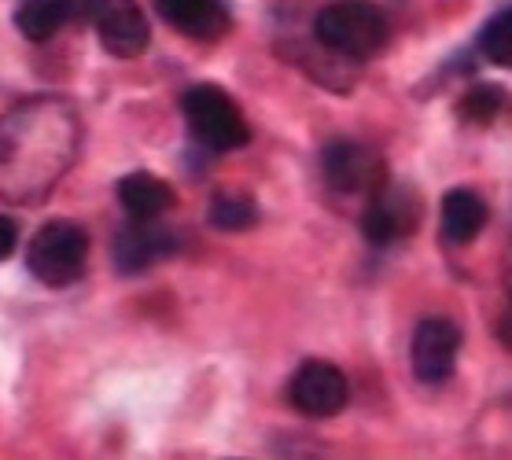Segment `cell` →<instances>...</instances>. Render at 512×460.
Masks as SVG:
<instances>
[{
    "label": "cell",
    "mask_w": 512,
    "mask_h": 460,
    "mask_svg": "<svg viewBox=\"0 0 512 460\" xmlns=\"http://www.w3.org/2000/svg\"><path fill=\"white\" fill-rule=\"evenodd\" d=\"M78 133L67 100H34L0 118V196L41 203L74 162Z\"/></svg>",
    "instance_id": "1"
},
{
    "label": "cell",
    "mask_w": 512,
    "mask_h": 460,
    "mask_svg": "<svg viewBox=\"0 0 512 460\" xmlns=\"http://www.w3.org/2000/svg\"><path fill=\"white\" fill-rule=\"evenodd\" d=\"M314 34L332 56L369 59L387 48L391 26L373 0H332L317 12Z\"/></svg>",
    "instance_id": "2"
},
{
    "label": "cell",
    "mask_w": 512,
    "mask_h": 460,
    "mask_svg": "<svg viewBox=\"0 0 512 460\" xmlns=\"http://www.w3.org/2000/svg\"><path fill=\"white\" fill-rule=\"evenodd\" d=\"M181 111H185L192 137L210 151H240L251 140V126H247L244 111L218 85H192L181 96Z\"/></svg>",
    "instance_id": "3"
},
{
    "label": "cell",
    "mask_w": 512,
    "mask_h": 460,
    "mask_svg": "<svg viewBox=\"0 0 512 460\" xmlns=\"http://www.w3.org/2000/svg\"><path fill=\"white\" fill-rule=\"evenodd\" d=\"M89 262V232L78 221H48L26 247L30 273L48 288H70L78 284Z\"/></svg>",
    "instance_id": "4"
},
{
    "label": "cell",
    "mask_w": 512,
    "mask_h": 460,
    "mask_svg": "<svg viewBox=\"0 0 512 460\" xmlns=\"http://www.w3.org/2000/svg\"><path fill=\"white\" fill-rule=\"evenodd\" d=\"M321 173L332 196L361 199V203H369L391 181L384 155L361 140H332L321 155Z\"/></svg>",
    "instance_id": "5"
},
{
    "label": "cell",
    "mask_w": 512,
    "mask_h": 460,
    "mask_svg": "<svg viewBox=\"0 0 512 460\" xmlns=\"http://www.w3.org/2000/svg\"><path fill=\"white\" fill-rule=\"evenodd\" d=\"M288 402L295 405V413L310 416V420H328V416H339L347 409L350 383L343 376V368L332 361H306L291 376Z\"/></svg>",
    "instance_id": "6"
},
{
    "label": "cell",
    "mask_w": 512,
    "mask_h": 460,
    "mask_svg": "<svg viewBox=\"0 0 512 460\" xmlns=\"http://www.w3.org/2000/svg\"><path fill=\"white\" fill-rule=\"evenodd\" d=\"M420 225V199L409 184L387 181L380 192H376L369 203H365V214H361V232L365 240L376 243V247H387V243H398L413 236Z\"/></svg>",
    "instance_id": "7"
},
{
    "label": "cell",
    "mask_w": 512,
    "mask_h": 460,
    "mask_svg": "<svg viewBox=\"0 0 512 460\" xmlns=\"http://www.w3.org/2000/svg\"><path fill=\"white\" fill-rule=\"evenodd\" d=\"M457 354H461V328L450 317H424L413 328V346H409V361L420 383L439 387L454 376Z\"/></svg>",
    "instance_id": "8"
},
{
    "label": "cell",
    "mask_w": 512,
    "mask_h": 460,
    "mask_svg": "<svg viewBox=\"0 0 512 460\" xmlns=\"http://www.w3.org/2000/svg\"><path fill=\"white\" fill-rule=\"evenodd\" d=\"M181 247L174 229L166 225H155V221H133L118 232L115 243H111V258H115V269L126 276H137L152 265L166 262L170 254Z\"/></svg>",
    "instance_id": "9"
},
{
    "label": "cell",
    "mask_w": 512,
    "mask_h": 460,
    "mask_svg": "<svg viewBox=\"0 0 512 460\" xmlns=\"http://www.w3.org/2000/svg\"><path fill=\"white\" fill-rule=\"evenodd\" d=\"M96 34H100V45L118 59H137L152 45V26L137 0H104V8L96 15Z\"/></svg>",
    "instance_id": "10"
},
{
    "label": "cell",
    "mask_w": 512,
    "mask_h": 460,
    "mask_svg": "<svg viewBox=\"0 0 512 460\" xmlns=\"http://www.w3.org/2000/svg\"><path fill=\"white\" fill-rule=\"evenodd\" d=\"M155 12L192 41H218L233 26L225 0H155Z\"/></svg>",
    "instance_id": "11"
},
{
    "label": "cell",
    "mask_w": 512,
    "mask_h": 460,
    "mask_svg": "<svg viewBox=\"0 0 512 460\" xmlns=\"http://www.w3.org/2000/svg\"><path fill=\"white\" fill-rule=\"evenodd\" d=\"M118 203L126 210L133 221H155L163 218L166 210L174 207V188L163 181V177H155V173H126L115 188Z\"/></svg>",
    "instance_id": "12"
},
{
    "label": "cell",
    "mask_w": 512,
    "mask_h": 460,
    "mask_svg": "<svg viewBox=\"0 0 512 460\" xmlns=\"http://www.w3.org/2000/svg\"><path fill=\"white\" fill-rule=\"evenodd\" d=\"M443 236L446 243H472L487 225V203L472 188H454L443 196Z\"/></svg>",
    "instance_id": "13"
},
{
    "label": "cell",
    "mask_w": 512,
    "mask_h": 460,
    "mask_svg": "<svg viewBox=\"0 0 512 460\" xmlns=\"http://www.w3.org/2000/svg\"><path fill=\"white\" fill-rule=\"evenodd\" d=\"M70 19V0H23L15 8V26L26 41H52Z\"/></svg>",
    "instance_id": "14"
},
{
    "label": "cell",
    "mask_w": 512,
    "mask_h": 460,
    "mask_svg": "<svg viewBox=\"0 0 512 460\" xmlns=\"http://www.w3.org/2000/svg\"><path fill=\"white\" fill-rule=\"evenodd\" d=\"M505 111H509V92L501 89V85H490V81H476L461 96V104H457V115L472 122V126H490Z\"/></svg>",
    "instance_id": "15"
},
{
    "label": "cell",
    "mask_w": 512,
    "mask_h": 460,
    "mask_svg": "<svg viewBox=\"0 0 512 460\" xmlns=\"http://www.w3.org/2000/svg\"><path fill=\"white\" fill-rule=\"evenodd\" d=\"M207 221L222 232H244L258 221V203L244 192H218L210 199Z\"/></svg>",
    "instance_id": "16"
},
{
    "label": "cell",
    "mask_w": 512,
    "mask_h": 460,
    "mask_svg": "<svg viewBox=\"0 0 512 460\" xmlns=\"http://www.w3.org/2000/svg\"><path fill=\"white\" fill-rule=\"evenodd\" d=\"M479 48H483V56H487L494 67L512 70V8L490 15L487 26H483V34H479Z\"/></svg>",
    "instance_id": "17"
},
{
    "label": "cell",
    "mask_w": 512,
    "mask_h": 460,
    "mask_svg": "<svg viewBox=\"0 0 512 460\" xmlns=\"http://www.w3.org/2000/svg\"><path fill=\"white\" fill-rule=\"evenodd\" d=\"M15 243H19V225L8 214H0V262L15 251Z\"/></svg>",
    "instance_id": "18"
},
{
    "label": "cell",
    "mask_w": 512,
    "mask_h": 460,
    "mask_svg": "<svg viewBox=\"0 0 512 460\" xmlns=\"http://www.w3.org/2000/svg\"><path fill=\"white\" fill-rule=\"evenodd\" d=\"M498 339L512 350V291H509V302H505V310L498 317Z\"/></svg>",
    "instance_id": "19"
},
{
    "label": "cell",
    "mask_w": 512,
    "mask_h": 460,
    "mask_svg": "<svg viewBox=\"0 0 512 460\" xmlns=\"http://www.w3.org/2000/svg\"><path fill=\"white\" fill-rule=\"evenodd\" d=\"M505 280H509V291H512V251H509V262H505Z\"/></svg>",
    "instance_id": "20"
}]
</instances>
